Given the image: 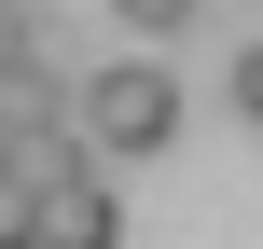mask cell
Instances as JSON below:
<instances>
[{"label":"cell","instance_id":"3957f363","mask_svg":"<svg viewBox=\"0 0 263 249\" xmlns=\"http://www.w3.org/2000/svg\"><path fill=\"white\" fill-rule=\"evenodd\" d=\"M28 69H42V14H28V0H0V83H28Z\"/></svg>","mask_w":263,"mask_h":249},{"label":"cell","instance_id":"7a4b0ae2","mask_svg":"<svg viewBox=\"0 0 263 249\" xmlns=\"http://www.w3.org/2000/svg\"><path fill=\"white\" fill-rule=\"evenodd\" d=\"M28 249H125V194H111L97 166L42 180V236H28Z\"/></svg>","mask_w":263,"mask_h":249},{"label":"cell","instance_id":"8992f818","mask_svg":"<svg viewBox=\"0 0 263 249\" xmlns=\"http://www.w3.org/2000/svg\"><path fill=\"white\" fill-rule=\"evenodd\" d=\"M236 111L263 125V28H250V55H236Z\"/></svg>","mask_w":263,"mask_h":249},{"label":"cell","instance_id":"277c9868","mask_svg":"<svg viewBox=\"0 0 263 249\" xmlns=\"http://www.w3.org/2000/svg\"><path fill=\"white\" fill-rule=\"evenodd\" d=\"M28 236H42V194H28L14 166H0V249H28Z\"/></svg>","mask_w":263,"mask_h":249},{"label":"cell","instance_id":"5b68a950","mask_svg":"<svg viewBox=\"0 0 263 249\" xmlns=\"http://www.w3.org/2000/svg\"><path fill=\"white\" fill-rule=\"evenodd\" d=\"M111 14H125L139 42H166V28H194V0H111Z\"/></svg>","mask_w":263,"mask_h":249},{"label":"cell","instance_id":"6da1fadb","mask_svg":"<svg viewBox=\"0 0 263 249\" xmlns=\"http://www.w3.org/2000/svg\"><path fill=\"white\" fill-rule=\"evenodd\" d=\"M69 139H83V152H166V139H180V69H153V55H111V69H83V97H69Z\"/></svg>","mask_w":263,"mask_h":249}]
</instances>
